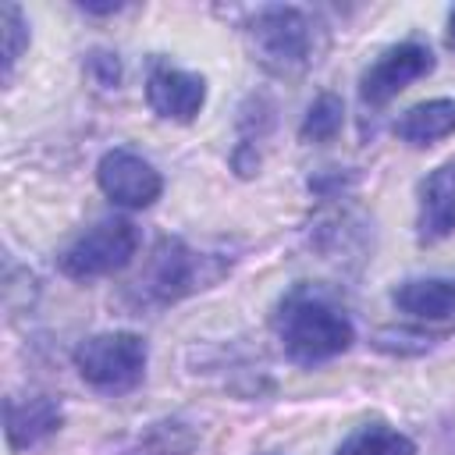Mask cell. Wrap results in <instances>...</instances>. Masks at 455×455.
<instances>
[{
	"label": "cell",
	"instance_id": "cell-1",
	"mask_svg": "<svg viewBox=\"0 0 455 455\" xmlns=\"http://www.w3.org/2000/svg\"><path fill=\"white\" fill-rule=\"evenodd\" d=\"M274 331H277L288 359H295L299 366L327 363L355 341L352 320L334 302H327L323 295H316L306 284H295L277 302Z\"/></svg>",
	"mask_w": 455,
	"mask_h": 455
},
{
	"label": "cell",
	"instance_id": "cell-2",
	"mask_svg": "<svg viewBox=\"0 0 455 455\" xmlns=\"http://www.w3.org/2000/svg\"><path fill=\"white\" fill-rule=\"evenodd\" d=\"M249 46L270 75H299L316 60V21L299 7H259L249 21Z\"/></svg>",
	"mask_w": 455,
	"mask_h": 455
},
{
	"label": "cell",
	"instance_id": "cell-3",
	"mask_svg": "<svg viewBox=\"0 0 455 455\" xmlns=\"http://www.w3.org/2000/svg\"><path fill=\"white\" fill-rule=\"evenodd\" d=\"M146 359H149V348L132 331L92 334L75 348V370L82 373V380L107 395L132 391L146 377Z\"/></svg>",
	"mask_w": 455,
	"mask_h": 455
},
{
	"label": "cell",
	"instance_id": "cell-4",
	"mask_svg": "<svg viewBox=\"0 0 455 455\" xmlns=\"http://www.w3.org/2000/svg\"><path fill=\"white\" fill-rule=\"evenodd\" d=\"M139 249V231L124 217H107L92 224L85 235H78L64 252H60V270L75 281H92L103 274H114L132 263Z\"/></svg>",
	"mask_w": 455,
	"mask_h": 455
},
{
	"label": "cell",
	"instance_id": "cell-5",
	"mask_svg": "<svg viewBox=\"0 0 455 455\" xmlns=\"http://www.w3.org/2000/svg\"><path fill=\"white\" fill-rule=\"evenodd\" d=\"M217 274H206V256L188 249L181 238H160L149 252V263L139 277V288L149 302H178L196 288H206Z\"/></svg>",
	"mask_w": 455,
	"mask_h": 455
},
{
	"label": "cell",
	"instance_id": "cell-6",
	"mask_svg": "<svg viewBox=\"0 0 455 455\" xmlns=\"http://www.w3.org/2000/svg\"><path fill=\"white\" fill-rule=\"evenodd\" d=\"M434 71V53L427 43L405 39L398 46H387L359 78V100L370 107H384L387 100H395L405 85H412L416 78H427Z\"/></svg>",
	"mask_w": 455,
	"mask_h": 455
},
{
	"label": "cell",
	"instance_id": "cell-7",
	"mask_svg": "<svg viewBox=\"0 0 455 455\" xmlns=\"http://www.w3.org/2000/svg\"><path fill=\"white\" fill-rule=\"evenodd\" d=\"M96 181L103 188V196L124 210H142V206H153L164 192V178L160 171L142 160L139 153L132 149H110L100 156V167H96Z\"/></svg>",
	"mask_w": 455,
	"mask_h": 455
},
{
	"label": "cell",
	"instance_id": "cell-8",
	"mask_svg": "<svg viewBox=\"0 0 455 455\" xmlns=\"http://www.w3.org/2000/svg\"><path fill=\"white\" fill-rule=\"evenodd\" d=\"M146 100H149L153 114L188 124V121H196V114L206 103V78L156 60L146 78Z\"/></svg>",
	"mask_w": 455,
	"mask_h": 455
},
{
	"label": "cell",
	"instance_id": "cell-9",
	"mask_svg": "<svg viewBox=\"0 0 455 455\" xmlns=\"http://www.w3.org/2000/svg\"><path fill=\"white\" fill-rule=\"evenodd\" d=\"M451 231H455V160L434 167L419 181V213H416L419 242H441Z\"/></svg>",
	"mask_w": 455,
	"mask_h": 455
},
{
	"label": "cell",
	"instance_id": "cell-10",
	"mask_svg": "<svg viewBox=\"0 0 455 455\" xmlns=\"http://www.w3.org/2000/svg\"><path fill=\"white\" fill-rule=\"evenodd\" d=\"M4 419H7V444L11 448H32L43 437H50L53 430H60L64 412H60V402H53L50 395H36L25 402L7 398Z\"/></svg>",
	"mask_w": 455,
	"mask_h": 455
},
{
	"label": "cell",
	"instance_id": "cell-11",
	"mask_svg": "<svg viewBox=\"0 0 455 455\" xmlns=\"http://www.w3.org/2000/svg\"><path fill=\"white\" fill-rule=\"evenodd\" d=\"M391 302L416 320H451L455 277H409L391 291Z\"/></svg>",
	"mask_w": 455,
	"mask_h": 455
},
{
	"label": "cell",
	"instance_id": "cell-12",
	"mask_svg": "<svg viewBox=\"0 0 455 455\" xmlns=\"http://www.w3.org/2000/svg\"><path fill=\"white\" fill-rule=\"evenodd\" d=\"M455 132V100H427L395 121V135L409 146H434Z\"/></svg>",
	"mask_w": 455,
	"mask_h": 455
},
{
	"label": "cell",
	"instance_id": "cell-13",
	"mask_svg": "<svg viewBox=\"0 0 455 455\" xmlns=\"http://www.w3.org/2000/svg\"><path fill=\"white\" fill-rule=\"evenodd\" d=\"M334 455H416V444L387 423H363L338 444Z\"/></svg>",
	"mask_w": 455,
	"mask_h": 455
},
{
	"label": "cell",
	"instance_id": "cell-14",
	"mask_svg": "<svg viewBox=\"0 0 455 455\" xmlns=\"http://www.w3.org/2000/svg\"><path fill=\"white\" fill-rule=\"evenodd\" d=\"M341 124H345V103L334 92H323L306 110L299 135H302V142H331L341 132Z\"/></svg>",
	"mask_w": 455,
	"mask_h": 455
},
{
	"label": "cell",
	"instance_id": "cell-15",
	"mask_svg": "<svg viewBox=\"0 0 455 455\" xmlns=\"http://www.w3.org/2000/svg\"><path fill=\"white\" fill-rule=\"evenodd\" d=\"M0 32H4V75H11L18 57H21V50L28 46V25H25L18 4H4L0 7Z\"/></svg>",
	"mask_w": 455,
	"mask_h": 455
},
{
	"label": "cell",
	"instance_id": "cell-16",
	"mask_svg": "<svg viewBox=\"0 0 455 455\" xmlns=\"http://www.w3.org/2000/svg\"><path fill=\"white\" fill-rule=\"evenodd\" d=\"M444 43H448V46L455 50V11L448 14V32H444Z\"/></svg>",
	"mask_w": 455,
	"mask_h": 455
}]
</instances>
